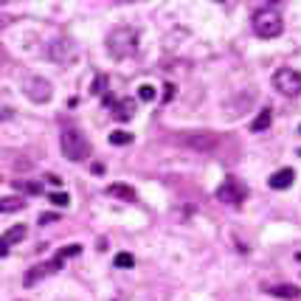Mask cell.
Masks as SVG:
<instances>
[{
	"instance_id": "cell-1",
	"label": "cell",
	"mask_w": 301,
	"mask_h": 301,
	"mask_svg": "<svg viewBox=\"0 0 301 301\" xmlns=\"http://www.w3.org/2000/svg\"><path fill=\"white\" fill-rule=\"evenodd\" d=\"M107 51L113 59H127L138 51V31L129 26H118L107 37Z\"/></svg>"
},
{
	"instance_id": "cell-2",
	"label": "cell",
	"mask_w": 301,
	"mask_h": 301,
	"mask_svg": "<svg viewBox=\"0 0 301 301\" xmlns=\"http://www.w3.org/2000/svg\"><path fill=\"white\" fill-rule=\"evenodd\" d=\"M251 23H253V34L262 37V40H273V37H279L281 29H284V20H281L276 6H262L253 15Z\"/></svg>"
},
{
	"instance_id": "cell-3",
	"label": "cell",
	"mask_w": 301,
	"mask_h": 301,
	"mask_svg": "<svg viewBox=\"0 0 301 301\" xmlns=\"http://www.w3.org/2000/svg\"><path fill=\"white\" fill-rule=\"evenodd\" d=\"M59 149H62V155L68 161H85L87 155H90V141H87L85 135H82L79 129H62V135H59Z\"/></svg>"
},
{
	"instance_id": "cell-4",
	"label": "cell",
	"mask_w": 301,
	"mask_h": 301,
	"mask_svg": "<svg viewBox=\"0 0 301 301\" xmlns=\"http://www.w3.org/2000/svg\"><path fill=\"white\" fill-rule=\"evenodd\" d=\"M273 87L279 90L281 96H298L301 93V73L293 71V68H279L273 73Z\"/></svg>"
},
{
	"instance_id": "cell-5",
	"label": "cell",
	"mask_w": 301,
	"mask_h": 301,
	"mask_svg": "<svg viewBox=\"0 0 301 301\" xmlns=\"http://www.w3.org/2000/svg\"><path fill=\"white\" fill-rule=\"evenodd\" d=\"M180 143L189 146L194 152H214L220 146V135L217 132H208V129H200V132H186L180 135Z\"/></svg>"
},
{
	"instance_id": "cell-6",
	"label": "cell",
	"mask_w": 301,
	"mask_h": 301,
	"mask_svg": "<svg viewBox=\"0 0 301 301\" xmlns=\"http://www.w3.org/2000/svg\"><path fill=\"white\" fill-rule=\"evenodd\" d=\"M245 197H248V189H245L237 178H225L222 180V186L217 189V200L228 203V206H239Z\"/></svg>"
},
{
	"instance_id": "cell-7",
	"label": "cell",
	"mask_w": 301,
	"mask_h": 301,
	"mask_svg": "<svg viewBox=\"0 0 301 301\" xmlns=\"http://www.w3.org/2000/svg\"><path fill=\"white\" fill-rule=\"evenodd\" d=\"M76 43L73 40H54V43L48 45V57L54 59L57 65H68V62H73L76 59Z\"/></svg>"
},
{
	"instance_id": "cell-8",
	"label": "cell",
	"mask_w": 301,
	"mask_h": 301,
	"mask_svg": "<svg viewBox=\"0 0 301 301\" xmlns=\"http://www.w3.org/2000/svg\"><path fill=\"white\" fill-rule=\"evenodd\" d=\"M23 90H26V96H29L31 101H48L51 99V82L48 79H43V76H29V79L23 82Z\"/></svg>"
},
{
	"instance_id": "cell-9",
	"label": "cell",
	"mask_w": 301,
	"mask_h": 301,
	"mask_svg": "<svg viewBox=\"0 0 301 301\" xmlns=\"http://www.w3.org/2000/svg\"><path fill=\"white\" fill-rule=\"evenodd\" d=\"M59 267H62V259H57V256H54L51 262H45V265H37L34 270H29L23 281H26V284H34V281H40L43 276H51V273H57Z\"/></svg>"
},
{
	"instance_id": "cell-10",
	"label": "cell",
	"mask_w": 301,
	"mask_h": 301,
	"mask_svg": "<svg viewBox=\"0 0 301 301\" xmlns=\"http://www.w3.org/2000/svg\"><path fill=\"white\" fill-rule=\"evenodd\" d=\"M135 115V101L132 99H118L113 104V118L115 121H129Z\"/></svg>"
},
{
	"instance_id": "cell-11",
	"label": "cell",
	"mask_w": 301,
	"mask_h": 301,
	"mask_svg": "<svg viewBox=\"0 0 301 301\" xmlns=\"http://www.w3.org/2000/svg\"><path fill=\"white\" fill-rule=\"evenodd\" d=\"M293 180H295V172H293V169H279V172L273 175L267 183H270V189H276V192H284V189L293 186Z\"/></svg>"
},
{
	"instance_id": "cell-12",
	"label": "cell",
	"mask_w": 301,
	"mask_h": 301,
	"mask_svg": "<svg viewBox=\"0 0 301 301\" xmlns=\"http://www.w3.org/2000/svg\"><path fill=\"white\" fill-rule=\"evenodd\" d=\"M267 293L276 295V298H284V301H295L301 295V290L295 284H273V287H267Z\"/></svg>"
},
{
	"instance_id": "cell-13",
	"label": "cell",
	"mask_w": 301,
	"mask_h": 301,
	"mask_svg": "<svg viewBox=\"0 0 301 301\" xmlns=\"http://www.w3.org/2000/svg\"><path fill=\"white\" fill-rule=\"evenodd\" d=\"M107 194H110V197H118V200H127V203L135 200V192H132L129 186H124V183H110Z\"/></svg>"
},
{
	"instance_id": "cell-14",
	"label": "cell",
	"mask_w": 301,
	"mask_h": 301,
	"mask_svg": "<svg viewBox=\"0 0 301 301\" xmlns=\"http://www.w3.org/2000/svg\"><path fill=\"white\" fill-rule=\"evenodd\" d=\"M270 121H273V110L270 107L259 110V115L253 118V124H251V132H265V129L270 127Z\"/></svg>"
},
{
	"instance_id": "cell-15",
	"label": "cell",
	"mask_w": 301,
	"mask_h": 301,
	"mask_svg": "<svg viewBox=\"0 0 301 301\" xmlns=\"http://www.w3.org/2000/svg\"><path fill=\"white\" fill-rule=\"evenodd\" d=\"M26 200L23 197H0V214H12V211H23Z\"/></svg>"
},
{
	"instance_id": "cell-16",
	"label": "cell",
	"mask_w": 301,
	"mask_h": 301,
	"mask_svg": "<svg viewBox=\"0 0 301 301\" xmlns=\"http://www.w3.org/2000/svg\"><path fill=\"white\" fill-rule=\"evenodd\" d=\"M23 237H26V225H15V228H9L6 234H3V237H0V242H3V245H6V248H9V245L20 242Z\"/></svg>"
},
{
	"instance_id": "cell-17",
	"label": "cell",
	"mask_w": 301,
	"mask_h": 301,
	"mask_svg": "<svg viewBox=\"0 0 301 301\" xmlns=\"http://www.w3.org/2000/svg\"><path fill=\"white\" fill-rule=\"evenodd\" d=\"M110 143H113V146H127V143H132V132L115 129V132H110Z\"/></svg>"
},
{
	"instance_id": "cell-18",
	"label": "cell",
	"mask_w": 301,
	"mask_h": 301,
	"mask_svg": "<svg viewBox=\"0 0 301 301\" xmlns=\"http://www.w3.org/2000/svg\"><path fill=\"white\" fill-rule=\"evenodd\" d=\"M113 265H115V267H121V270H129V267L135 265V259H132V253L121 251V253H115V259H113Z\"/></svg>"
},
{
	"instance_id": "cell-19",
	"label": "cell",
	"mask_w": 301,
	"mask_h": 301,
	"mask_svg": "<svg viewBox=\"0 0 301 301\" xmlns=\"http://www.w3.org/2000/svg\"><path fill=\"white\" fill-rule=\"evenodd\" d=\"M15 186L23 189V192H29V194H40V192H43L40 183H29V180H15Z\"/></svg>"
},
{
	"instance_id": "cell-20",
	"label": "cell",
	"mask_w": 301,
	"mask_h": 301,
	"mask_svg": "<svg viewBox=\"0 0 301 301\" xmlns=\"http://www.w3.org/2000/svg\"><path fill=\"white\" fill-rule=\"evenodd\" d=\"M155 93H158V90H155L152 85H141V87H138V99H141V101H155Z\"/></svg>"
},
{
	"instance_id": "cell-21",
	"label": "cell",
	"mask_w": 301,
	"mask_h": 301,
	"mask_svg": "<svg viewBox=\"0 0 301 301\" xmlns=\"http://www.w3.org/2000/svg\"><path fill=\"white\" fill-rule=\"evenodd\" d=\"M48 200L54 203V206H59V208H68V203H71V197H68V194H65V192H54V194H51V197H48Z\"/></svg>"
},
{
	"instance_id": "cell-22",
	"label": "cell",
	"mask_w": 301,
	"mask_h": 301,
	"mask_svg": "<svg viewBox=\"0 0 301 301\" xmlns=\"http://www.w3.org/2000/svg\"><path fill=\"white\" fill-rule=\"evenodd\" d=\"M76 253H82V245H68V248H62V251L57 253V259H71V256H76Z\"/></svg>"
},
{
	"instance_id": "cell-23",
	"label": "cell",
	"mask_w": 301,
	"mask_h": 301,
	"mask_svg": "<svg viewBox=\"0 0 301 301\" xmlns=\"http://www.w3.org/2000/svg\"><path fill=\"white\" fill-rule=\"evenodd\" d=\"M51 222H59V214L48 211V214H40V225H51Z\"/></svg>"
},
{
	"instance_id": "cell-24",
	"label": "cell",
	"mask_w": 301,
	"mask_h": 301,
	"mask_svg": "<svg viewBox=\"0 0 301 301\" xmlns=\"http://www.w3.org/2000/svg\"><path fill=\"white\" fill-rule=\"evenodd\" d=\"M104 85H107V76H96V85H93V93H104Z\"/></svg>"
},
{
	"instance_id": "cell-25",
	"label": "cell",
	"mask_w": 301,
	"mask_h": 301,
	"mask_svg": "<svg viewBox=\"0 0 301 301\" xmlns=\"http://www.w3.org/2000/svg\"><path fill=\"white\" fill-rule=\"evenodd\" d=\"M166 90H164V101H172V96H175V85H164Z\"/></svg>"
},
{
	"instance_id": "cell-26",
	"label": "cell",
	"mask_w": 301,
	"mask_h": 301,
	"mask_svg": "<svg viewBox=\"0 0 301 301\" xmlns=\"http://www.w3.org/2000/svg\"><path fill=\"white\" fill-rule=\"evenodd\" d=\"M48 183H51V186H59V183H62V178H57V175H48Z\"/></svg>"
},
{
	"instance_id": "cell-27",
	"label": "cell",
	"mask_w": 301,
	"mask_h": 301,
	"mask_svg": "<svg viewBox=\"0 0 301 301\" xmlns=\"http://www.w3.org/2000/svg\"><path fill=\"white\" fill-rule=\"evenodd\" d=\"M6 253H9V248H6V245H3V242H0V259L6 256Z\"/></svg>"
},
{
	"instance_id": "cell-28",
	"label": "cell",
	"mask_w": 301,
	"mask_h": 301,
	"mask_svg": "<svg viewBox=\"0 0 301 301\" xmlns=\"http://www.w3.org/2000/svg\"><path fill=\"white\" fill-rule=\"evenodd\" d=\"M6 23H9V17H6V15H0V29H3Z\"/></svg>"
},
{
	"instance_id": "cell-29",
	"label": "cell",
	"mask_w": 301,
	"mask_h": 301,
	"mask_svg": "<svg viewBox=\"0 0 301 301\" xmlns=\"http://www.w3.org/2000/svg\"><path fill=\"white\" fill-rule=\"evenodd\" d=\"M298 132H301V127H298Z\"/></svg>"
}]
</instances>
